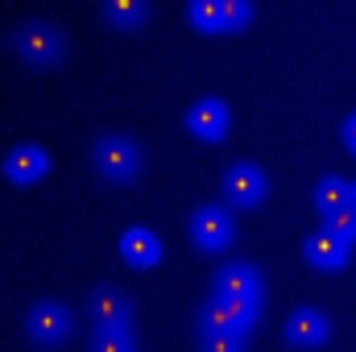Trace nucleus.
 <instances>
[{
	"instance_id": "obj_10",
	"label": "nucleus",
	"mask_w": 356,
	"mask_h": 352,
	"mask_svg": "<svg viewBox=\"0 0 356 352\" xmlns=\"http://www.w3.org/2000/svg\"><path fill=\"white\" fill-rule=\"evenodd\" d=\"M327 332H332V323H327V315L315 311V307H298V311L286 319V344H294V349H319V344L327 340Z\"/></svg>"
},
{
	"instance_id": "obj_16",
	"label": "nucleus",
	"mask_w": 356,
	"mask_h": 352,
	"mask_svg": "<svg viewBox=\"0 0 356 352\" xmlns=\"http://www.w3.org/2000/svg\"><path fill=\"white\" fill-rule=\"evenodd\" d=\"M191 21L207 33H224L228 29V0H191Z\"/></svg>"
},
{
	"instance_id": "obj_7",
	"label": "nucleus",
	"mask_w": 356,
	"mask_h": 352,
	"mask_svg": "<svg viewBox=\"0 0 356 352\" xmlns=\"http://www.w3.org/2000/svg\"><path fill=\"white\" fill-rule=\"evenodd\" d=\"M129 319H133V307L124 298V290L116 286H95L88 298V323L95 332H129Z\"/></svg>"
},
{
	"instance_id": "obj_1",
	"label": "nucleus",
	"mask_w": 356,
	"mask_h": 352,
	"mask_svg": "<svg viewBox=\"0 0 356 352\" xmlns=\"http://www.w3.org/2000/svg\"><path fill=\"white\" fill-rule=\"evenodd\" d=\"M17 54H21V63H25L29 71H50V67H58L63 54H67V42H63L58 21H50V17H29V21H21V25H17Z\"/></svg>"
},
{
	"instance_id": "obj_18",
	"label": "nucleus",
	"mask_w": 356,
	"mask_h": 352,
	"mask_svg": "<svg viewBox=\"0 0 356 352\" xmlns=\"http://www.w3.org/2000/svg\"><path fill=\"white\" fill-rule=\"evenodd\" d=\"M199 352H249V336H232V332H199Z\"/></svg>"
},
{
	"instance_id": "obj_3",
	"label": "nucleus",
	"mask_w": 356,
	"mask_h": 352,
	"mask_svg": "<svg viewBox=\"0 0 356 352\" xmlns=\"http://www.w3.org/2000/svg\"><path fill=\"white\" fill-rule=\"evenodd\" d=\"M25 332H29V340L38 349H58V344L71 340L75 319H71V311L58 298H38L29 307V315H25Z\"/></svg>"
},
{
	"instance_id": "obj_15",
	"label": "nucleus",
	"mask_w": 356,
	"mask_h": 352,
	"mask_svg": "<svg viewBox=\"0 0 356 352\" xmlns=\"http://www.w3.org/2000/svg\"><path fill=\"white\" fill-rule=\"evenodd\" d=\"M348 191H353V182L348 178H319L315 182V191H311V199H315V207H319V216H327V211H336V207H348Z\"/></svg>"
},
{
	"instance_id": "obj_11",
	"label": "nucleus",
	"mask_w": 356,
	"mask_h": 352,
	"mask_svg": "<svg viewBox=\"0 0 356 352\" xmlns=\"http://www.w3.org/2000/svg\"><path fill=\"white\" fill-rule=\"evenodd\" d=\"M186 129H191L199 141H220V137L228 133V108H224V99H216V95L199 99V104L186 112Z\"/></svg>"
},
{
	"instance_id": "obj_17",
	"label": "nucleus",
	"mask_w": 356,
	"mask_h": 352,
	"mask_svg": "<svg viewBox=\"0 0 356 352\" xmlns=\"http://www.w3.org/2000/svg\"><path fill=\"white\" fill-rule=\"evenodd\" d=\"M323 232H332L336 241H344V245L353 249V241H356V211H353V207H336V211H327V216H323Z\"/></svg>"
},
{
	"instance_id": "obj_4",
	"label": "nucleus",
	"mask_w": 356,
	"mask_h": 352,
	"mask_svg": "<svg viewBox=\"0 0 356 352\" xmlns=\"http://www.w3.org/2000/svg\"><path fill=\"white\" fill-rule=\"evenodd\" d=\"M211 294L224 298V303L261 311V273H257V265H249V262L224 265V269L211 278Z\"/></svg>"
},
{
	"instance_id": "obj_13",
	"label": "nucleus",
	"mask_w": 356,
	"mask_h": 352,
	"mask_svg": "<svg viewBox=\"0 0 356 352\" xmlns=\"http://www.w3.org/2000/svg\"><path fill=\"white\" fill-rule=\"evenodd\" d=\"M302 253H307V262L315 265V269H327V273L348 265V245H344V241H336V237H332V232H323V228L307 237Z\"/></svg>"
},
{
	"instance_id": "obj_19",
	"label": "nucleus",
	"mask_w": 356,
	"mask_h": 352,
	"mask_svg": "<svg viewBox=\"0 0 356 352\" xmlns=\"http://www.w3.org/2000/svg\"><path fill=\"white\" fill-rule=\"evenodd\" d=\"M91 352H137V340L129 332H95Z\"/></svg>"
},
{
	"instance_id": "obj_20",
	"label": "nucleus",
	"mask_w": 356,
	"mask_h": 352,
	"mask_svg": "<svg viewBox=\"0 0 356 352\" xmlns=\"http://www.w3.org/2000/svg\"><path fill=\"white\" fill-rule=\"evenodd\" d=\"M249 17H253V4H249V0H228V29L245 25Z\"/></svg>"
},
{
	"instance_id": "obj_14",
	"label": "nucleus",
	"mask_w": 356,
	"mask_h": 352,
	"mask_svg": "<svg viewBox=\"0 0 356 352\" xmlns=\"http://www.w3.org/2000/svg\"><path fill=\"white\" fill-rule=\"evenodd\" d=\"M149 4L145 0H104L99 4V17L104 21H112V25H120V29H133V25H141V21H149Z\"/></svg>"
},
{
	"instance_id": "obj_12",
	"label": "nucleus",
	"mask_w": 356,
	"mask_h": 352,
	"mask_svg": "<svg viewBox=\"0 0 356 352\" xmlns=\"http://www.w3.org/2000/svg\"><path fill=\"white\" fill-rule=\"evenodd\" d=\"M120 257L124 265H133V269H154V265L162 262V241H158V232H149V228H129L124 237H120Z\"/></svg>"
},
{
	"instance_id": "obj_8",
	"label": "nucleus",
	"mask_w": 356,
	"mask_h": 352,
	"mask_svg": "<svg viewBox=\"0 0 356 352\" xmlns=\"http://www.w3.org/2000/svg\"><path fill=\"white\" fill-rule=\"evenodd\" d=\"M269 191V178L257 162H236L228 175H224V199L232 207H257Z\"/></svg>"
},
{
	"instance_id": "obj_22",
	"label": "nucleus",
	"mask_w": 356,
	"mask_h": 352,
	"mask_svg": "<svg viewBox=\"0 0 356 352\" xmlns=\"http://www.w3.org/2000/svg\"><path fill=\"white\" fill-rule=\"evenodd\" d=\"M348 207L356 211V182H353V191H348Z\"/></svg>"
},
{
	"instance_id": "obj_2",
	"label": "nucleus",
	"mask_w": 356,
	"mask_h": 352,
	"mask_svg": "<svg viewBox=\"0 0 356 352\" xmlns=\"http://www.w3.org/2000/svg\"><path fill=\"white\" fill-rule=\"evenodd\" d=\"M91 166L108 182H133L145 170V154L129 133H99L91 145Z\"/></svg>"
},
{
	"instance_id": "obj_6",
	"label": "nucleus",
	"mask_w": 356,
	"mask_h": 352,
	"mask_svg": "<svg viewBox=\"0 0 356 352\" xmlns=\"http://www.w3.org/2000/svg\"><path fill=\"white\" fill-rule=\"evenodd\" d=\"M261 311H249V307H236V303H224L216 294L203 298L199 307V332H232V336H249L253 323H257Z\"/></svg>"
},
{
	"instance_id": "obj_21",
	"label": "nucleus",
	"mask_w": 356,
	"mask_h": 352,
	"mask_svg": "<svg viewBox=\"0 0 356 352\" xmlns=\"http://www.w3.org/2000/svg\"><path fill=\"white\" fill-rule=\"evenodd\" d=\"M340 137H344V145H348V150H356V112L340 125Z\"/></svg>"
},
{
	"instance_id": "obj_5",
	"label": "nucleus",
	"mask_w": 356,
	"mask_h": 352,
	"mask_svg": "<svg viewBox=\"0 0 356 352\" xmlns=\"http://www.w3.org/2000/svg\"><path fill=\"white\" fill-rule=\"evenodd\" d=\"M232 237H236V220H232V211H228L224 203H203V207H195V216H191V241H195L199 249L220 253V249L232 245Z\"/></svg>"
},
{
	"instance_id": "obj_9",
	"label": "nucleus",
	"mask_w": 356,
	"mask_h": 352,
	"mask_svg": "<svg viewBox=\"0 0 356 352\" xmlns=\"http://www.w3.org/2000/svg\"><path fill=\"white\" fill-rule=\"evenodd\" d=\"M50 170V154L42 145H13L8 158H4V178L17 182V186H29L38 178H46Z\"/></svg>"
}]
</instances>
